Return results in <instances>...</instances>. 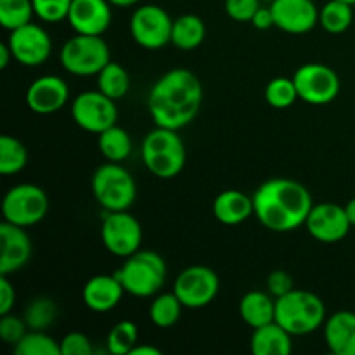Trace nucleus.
<instances>
[{"instance_id":"de8ad7c7","label":"nucleus","mask_w":355,"mask_h":355,"mask_svg":"<svg viewBox=\"0 0 355 355\" xmlns=\"http://www.w3.org/2000/svg\"><path fill=\"white\" fill-rule=\"evenodd\" d=\"M342 2H347V3H350V6H355V0H342Z\"/></svg>"},{"instance_id":"e433bc0d","label":"nucleus","mask_w":355,"mask_h":355,"mask_svg":"<svg viewBox=\"0 0 355 355\" xmlns=\"http://www.w3.org/2000/svg\"><path fill=\"white\" fill-rule=\"evenodd\" d=\"M28 333V324L23 318H17L14 314L0 315V338L7 345H16L19 340Z\"/></svg>"},{"instance_id":"a18cd8bd","label":"nucleus","mask_w":355,"mask_h":355,"mask_svg":"<svg viewBox=\"0 0 355 355\" xmlns=\"http://www.w3.org/2000/svg\"><path fill=\"white\" fill-rule=\"evenodd\" d=\"M345 211H347V217H349L350 224H352V227H355V198H352V200L345 205Z\"/></svg>"},{"instance_id":"a19ab883","label":"nucleus","mask_w":355,"mask_h":355,"mask_svg":"<svg viewBox=\"0 0 355 355\" xmlns=\"http://www.w3.org/2000/svg\"><path fill=\"white\" fill-rule=\"evenodd\" d=\"M16 305V290L9 281V276H0V315L10 314Z\"/></svg>"},{"instance_id":"c03bdc74","label":"nucleus","mask_w":355,"mask_h":355,"mask_svg":"<svg viewBox=\"0 0 355 355\" xmlns=\"http://www.w3.org/2000/svg\"><path fill=\"white\" fill-rule=\"evenodd\" d=\"M159 354H162V350L156 349V347H153V345H139V343H137V347H135V349L132 350L130 355H159Z\"/></svg>"},{"instance_id":"f3484780","label":"nucleus","mask_w":355,"mask_h":355,"mask_svg":"<svg viewBox=\"0 0 355 355\" xmlns=\"http://www.w3.org/2000/svg\"><path fill=\"white\" fill-rule=\"evenodd\" d=\"M0 276L23 269L31 259V238L26 229L3 220L0 225Z\"/></svg>"},{"instance_id":"39448f33","label":"nucleus","mask_w":355,"mask_h":355,"mask_svg":"<svg viewBox=\"0 0 355 355\" xmlns=\"http://www.w3.org/2000/svg\"><path fill=\"white\" fill-rule=\"evenodd\" d=\"M114 274L123 284L125 293L139 298L155 297L166 281V262L159 253L139 250L125 259Z\"/></svg>"},{"instance_id":"58836bf2","label":"nucleus","mask_w":355,"mask_h":355,"mask_svg":"<svg viewBox=\"0 0 355 355\" xmlns=\"http://www.w3.org/2000/svg\"><path fill=\"white\" fill-rule=\"evenodd\" d=\"M61 355H92V342L87 335L80 331H71L64 335V338L59 342Z\"/></svg>"},{"instance_id":"423d86ee","label":"nucleus","mask_w":355,"mask_h":355,"mask_svg":"<svg viewBox=\"0 0 355 355\" xmlns=\"http://www.w3.org/2000/svg\"><path fill=\"white\" fill-rule=\"evenodd\" d=\"M90 187L96 201L106 211L128 210L137 198V184L120 163L107 162L101 165L94 172Z\"/></svg>"},{"instance_id":"4c0bfd02","label":"nucleus","mask_w":355,"mask_h":355,"mask_svg":"<svg viewBox=\"0 0 355 355\" xmlns=\"http://www.w3.org/2000/svg\"><path fill=\"white\" fill-rule=\"evenodd\" d=\"M262 0H225V12L232 21L238 23H250Z\"/></svg>"},{"instance_id":"dca6fc26","label":"nucleus","mask_w":355,"mask_h":355,"mask_svg":"<svg viewBox=\"0 0 355 355\" xmlns=\"http://www.w3.org/2000/svg\"><path fill=\"white\" fill-rule=\"evenodd\" d=\"M279 30L304 35L319 24V9L314 0H274L269 3Z\"/></svg>"},{"instance_id":"f03ea898","label":"nucleus","mask_w":355,"mask_h":355,"mask_svg":"<svg viewBox=\"0 0 355 355\" xmlns=\"http://www.w3.org/2000/svg\"><path fill=\"white\" fill-rule=\"evenodd\" d=\"M312 207L307 187L286 177L266 180L253 193L257 220L274 232H291L305 225Z\"/></svg>"},{"instance_id":"c85d7f7f","label":"nucleus","mask_w":355,"mask_h":355,"mask_svg":"<svg viewBox=\"0 0 355 355\" xmlns=\"http://www.w3.org/2000/svg\"><path fill=\"white\" fill-rule=\"evenodd\" d=\"M354 21L352 6L342 0H329L319 9V24L328 33L338 35L350 28Z\"/></svg>"},{"instance_id":"2f4dec72","label":"nucleus","mask_w":355,"mask_h":355,"mask_svg":"<svg viewBox=\"0 0 355 355\" xmlns=\"http://www.w3.org/2000/svg\"><path fill=\"white\" fill-rule=\"evenodd\" d=\"M139 343V329L135 322L120 321L110 329L106 338L107 352L113 355H130Z\"/></svg>"},{"instance_id":"49530a36","label":"nucleus","mask_w":355,"mask_h":355,"mask_svg":"<svg viewBox=\"0 0 355 355\" xmlns=\"http://www.w3.org/2000/svg\"><path fill=\"white\" fill-rule=\"evenodd\" d=\"M107 2L114 7H134L137 6L141 0H107Z\"/></svg>"},{"instance_id":"37998d69","label":"nucleus","mask_w":355,"mask_h":355,"mask_svg":"<svg viewBox=\"0 0 355 355\" xmlns=\"http://www.w3.org/2000/svg\"><path fill=\"white\" fill-rule=\"evenodd\" d=\"M10 59H14V55H12V51H10L9 44H7V42L6 44H0V68L6 69L7 66H9Z\"/></svg>"},{"instance_id":"f8f14e48","label":"nucleus","mask_w":355,"mask_h":355,"mask_svg":"<svg viewBox=\"0 0 355 355\" xmlns=\"http://www.w3.org/2000/svg\"><path fill=\"white\" fill-rule=\"evenodd\" d=\"M298 97L314 106H322L336 99L340 94V78L333 68L322 62H307L291 76Z\"/></svg>"},{"instance_id":"79ce46f5","label":"nucleus","mask_w":355,"mask_h":355,"mask_svg":"<svg viewBox=\"0 0 355 355\" xmlns=\"http://www.w3.org/2000/svg\"><path fill=\"white\" fill-rule=\"evenodd\" d=\"M250 23L253 24V26L257 28V30L260 31H267L270 30L272 26H276V21H274V12L272 9L269 7H259V10L255 12V16L252 17V21Z\"/></svg>"},{"instance_id":"c9c22d12","label":"nucleus","mask_w":355,"mask_h":355,"mask_svg":"<svg viewBox=\"0 0 355 355\" xmlns=\"http://www.w3.org/2000/svg\"><path fill=\"white\" fill-rule=\"evenodd\" d=\"M35 16L44 23H61L68 19L73 0H31Z\"/></svg>"},{"instance_id":"2eb2a0df","label":"nucleus","mask_w":355,"mask_h":355,"mask_svg":"<svg viewBox=\"0 0 355 355\" xmlns=\"http://www.w3.org/2000/svg\"><path fill=\"white\" fill-rule=\"evenodd\" d=\"M309 234L321 243H338L350 232L349 217H347L345 207L336 203L314 205L305 222Z\"/></svg>"},{"instance_id":"4468645a","label":"nucleus","mask_w":355,"mask_h":355,"mask_svg":"<svg viewBox=\"0 0 355 355\" xmlns=\"http://www.w3.org/2000/svg\"><path fill=\"white\" fill-rule=\"evenodd\" d=\"M7 44L12 51L14 61L28 68L44 64L52 52L51 37L40 24L35 23H28L10 31Z\"/></svg>"},{"instance_id":"bb28decb","label":"nucleus","mask_w":355,"mask_h":355,"mask_svg":"<svg viewBox=\"0 0 355 355\" xmlns=\"http://www.w3.org/2000/svg\"><path fill=\"white\" fill-rule=\"evenodd\" d=\"M97 89L111 99L118 101L125 97L130 89L128 71L116 61H110L97 73Z\"/></svg>"},{"instance_id":"ea45409f","label":"nucleus","mask_w":355,"mask_h":355,"mask_svg":"<svg viewBox=\"0 0 355 355\" xmlns=\"http://www.w3.org/2000/svg\"><path fill=\"white\" fill-rule=\"evenodd\" d=\"M266 284H267V291H269L274 298L284 297V295L290 293L291 290H295L293 277L283 269L272 270V272L267 276Z\"/></svg>"},{"instance_id":"72a5a7b5","label":"nucleus","mask_w":355,"mask_h":355,"mask_svg":"<svg viewBox=\"0 0 355 355\" xmlns=\"http://www.w3.org/2000/svg\"><path fill=\"white\" fill-rule=\"evenodd\" d=\"M16 355H61V347L45 331L28 329L26 335L14 345Z\"/></svg>"},{"instance_id":"393cba45","label":"nucleus","mask_w":355,"mask_h":355,"mask_svg":"<svg viewBox=\"0 0 355 355\" xmlns=\"http://www.w3.org/2000/svg\"><path fill=\"white\" fill-rule=\"evenodd\" d=\"M205 37H207V26H205V21L196 14H184L173 19L170 44H173L180 51H194L203 44Z\"/></svg>"},{"instance_id":"5701e85b","label":"nucleus","mask_w":355,"mask_h":355,"mask_svg":"<svg viewBox=\"0 0 355 355\" xmlns=\"http://www.w3.org/2000/svg\"><path fill=\"white\" fill-rule=\"evenodd\" d=\"M293 335L276 321L255 328L250 340V349L255 355H288L293 350Z\"/></svg>"},{"instance_id":"ddd939ff","label":"nucleus","mask_w":355,"mask_h":355,"mask_svg":"<svg viewBox=\"0 0 355 355\" xmlns=\"http://www.w3.org/2000/svg\"><path fill=\"white\" fill-rule=\"evenodd\" d=\"M220 290L217 272L207 266H191L184 269L173 283V293L186 309H203L215 300Z\"/></svg>"},{"instance_id":"6ab92c4d","label":"nucleus","mask_w":355,"mask_h":355,"mask_svg":"<svg viewBox=\"0 0 355 355\" xmlns=\"http://www.w3.org/2000/svg\"><path fill=\"white\" fill-rule=\"evenodd\" d=\"M107 0H73L68 14L69 26L80 35H103L113 21Z\"/></svg>"},{"instance_id":"6e6552de","label":"nucleus","mask_w":355,"mask_h":355,"mask_svg":"<svg viewBox=\"0 0 355 355\" xmlns=\"http://www.w3.org/2000/svg\"><path fill=\"white\" fill-rule=\"evenodd\" d=\"M49 198L37 184H16L6 193L2 201L3 220L19 227H31L45 218Z\"/></svg>"},{"instance_id":"4be33fe9","label":"nucleus","mask_w":355,"mask_h":355,"mask_svg":"<svg viewBox=\"0 0 355 355\" xmlns=\"http://www.w3.org/2000/svg\"><path fill=\"white\" fill-rule=\"evenodd\" d=\"M255 215L253 196L239 189L222 191L214 201V217L224 225H239Z\"/></svg>"},{"instance_id":"c756f323","label":"nucleus","mask_w":355,"mask_h":355,"mask_svg":"<svg viewBox=\"0 0 355 355\" xmlns=\"http://www.w3.org/2000/svg\"><path fill=\"white\" fill-rule=\"evenodd\" d=\"M28 165V149L19 139L12 135L0 137V173L6 177L16 175Z\"/></svg>"},{"instance_id":"f257e3e1","label":"nucleus","mask_w":355,"mask_h":355,"mask_svg":"<svg viewBox=\"0 0 355 355\" xmlns=\"http://www.w3.org/2000/svg\"><path fill=\"white\" fill-rule=\"evenodd\" d=\"M203 85L193 71L173 68L153 83L148 96V110L156 127L180 130L200 113Z\"/></svg>"},{"instance_id":"20e7f679","label":"nucleus","mask_w":355,"mask_h":355,"mask_svg":"<svg viewBox=\"0 0 355 355\" xmlns=\"http://www.w3.org/2000/svg\"><path fill=\"white\" fill-rule=\"evenodd\" d=\"M276 322L293 336L311 335L324 326L326 305L319 295L295 288L276 298Z\"/></svg>"},{"instance_id":"b1692460","label":"nucleus","mask_w":355,"mask_h":355,"mask_svg":"<svg viewBox=\"0 0 355 355\" xmlns=\"http://www.w3.org/2000/svg\"><path fill=\"white\" fill-rule=\"evenodd\" d=\"M239 314L252 329L276 321V298L269 291H248L239 300Z\"/></svg>"},{"instance_id":"1a4fd4ad","label":"nucleus","mask_w":355,"mask_h":355,"mask_svg":"<svg viewBox=\"0 0 355 355\" xmlns=\"http://www.w3.org/2000/svg\"><path fill=\"white\" fill-rule=\"evenodd\" d=\"M173 19L163 7L144 3L130 17V35L137 45L149 51H158L172 42Z\"/></svg>"},{"instance_id":"473e14b6","label":"nucleus","mask_w":355,"mask_h":355,"mask_svg":"<svg viewBox=\"0 0 355 355\" xmlns=\"http://www.w3.org/2000/svg\"><path fill=\"white\" fill-rule=\"evenodd\" d=\"M35 16L31 0H0V24L12 31L31 23Z\"/></svg>"},{"instance_id":"9d476101","label":"nucleus","mask_w":355,"mask_h":355,"mask_svg":"<svg viewBox=\"0 0 355 355\" xmlns=\"http://www.w3.org/2000/svg\"><path fill=\"white\" fill-rule=\"evenodd\" d=\"M101 241L114 257L128 259L141 250L142 225L128 210L107 211L101 225Z\"/></svg>"},{"instance_id":"cd10ccee","label":"nucleus","mask_w":355,"mask_h":355,"mask_svg":"<svg viewBox=\"0 0 355 355\" xmlns=\"http://www.w3.org/2000/svg\"><path fill=\"white\" fill-rule=\"evenodd\" d=\"M182 302L177 298L173 291L156 295L153 298L151 305H149V319H151L153 324L162 329L172 328L179 322L180 315H182Z\"/></svg>"},{"instance_id":"aec40b11","label":"nucleus","mask_w":355,"mask_h":355,"mask_svg":"<svg viewBox=\"0 0 355 355\" xmlns=\"http://www.w3.org/2000/svg\"><path fill=\"white\" fill-rule=\"evenodd\" d=\"M123 293L125 288L116 274H97L85 283L82 298L87 309L97 314H104L120 304Z\"/></svg>"},{"instance_id":"412c9836","label":"nucleus","mask_w":355,"mask_h":355,"mask_svg":"<svg viewBox=\"0 0 355 355\" xmlns=\"http://www.w3.org/2000/svg\"><path fill=\"white\" fill-rule=\"evenodd\" d=\"M326 347L335 355H355V312L338 311L326 318Z\"/></svg>"},{"instance_id":"a211bd4d","label":"nucleus","mask_w":355,"mask_h":355,"mask_svg":"<svg viewBox=\"0 0 355 355\" xmlns=\"http://www.w3.org/2000/svg\"><path fill=\"white\" fill-rule=\"evenodd\" d=\"M69 87L61 76L44 75L26 89V106L37 114H52L68 104Z\"/></svg>"},{"instance_id":"9b49d317","label":"nucleus","mask_w":355,"mask_h":355,"mask_svg":"<svg viewBox=\"0 0 355 355\" xmlns=\"http://www.w3.org/2000/svg\"><path fill=\"white\" fill-rule=\"evenodd\" d=\"M116 101L97 90H85L71 103V116L82 130L101 134L118 121Z\"/></svg>"},{"instance_id":"7ed1b4c3","label":"nucleus","mask_w":355,"mask_h":355,"mask_svg":"<svg viewBox=\"0 0 355 355\" xmlns=\"http://www.w3.org/2000/svg\"><path fill=\"white\" fill-rule=\"evenodd\" d=\"M142 163L158 179H173L186 166V146L179 130L156 127L144 137L141 146Z\"/></svg>"},{"instance_id":"7c9ffc66","label":"nucleus","mask_w":355,"mask_h":355,"mask_svg":"<svg viewBox=\"0 0 355 355\" xmlns=\"http://www.w3.org/2000/svg\"><path fill=\"white\" fill-rule=\"evenodd\" d=\"M28 329L47 331L58 319V305L49 297H37L26 305L23 314Z\"/></svg>"},{"instance_id":"f704fd0d","label":"nucleus","mask_w":355,"mask_h":355,"mask_svg":"<svg viewBox=\"0 0 355 355\" xmlns=\"http://www.w3.org/2000/svg\"><path fill=\"white\" fill-rule=\"evenodd\" d=\"M263 96H266L267 104L274 110H288L297 103V99H300L293 78H286V76H277L270 80Z\"/></svg>"},{"instance_id":"a878e982","label":"nucleus","mask_w":355,"mask_h":355,"mask_svg":"<svg viewBox=\"0 0 355 355\" xmlns=\"http://www.w3.org/2000/svg\"><path fill=\"white\" fill-rule=\"evenodd\" d=\"M97 146L99 151L107 162L121 163L132 155V139L125 128L113 125L104 132L97 134Z\"/></svg>"},{"instance_id":"0eeeda50","label":"nucleus","mask_w":355,"mask_h":355,"mask_svg":"<svg viewBox=\"0 0 355 355\" xmlns=\"http://www.w3.org/2000/svg\"><path fill=\"white\" fill-rule=\"evenodd\" d=\"M61 66L75 76H97L111 61V52L103 35L76 33L59 51Z\"/></svg>"},{"instance_id":"09e8293b","label":"nucleus","mask_w":355,"mask_h":355,"mask_svg":"<svg viewBox=\"0 0 355 355\" xmlns=\"http://www.w3.org/2000/svg\"><path fill=\"white\" fill-rule=\"evenodd\" d=\"M263 3H270V2H274V0H262Z\"/></svg>"}]
</instances>
